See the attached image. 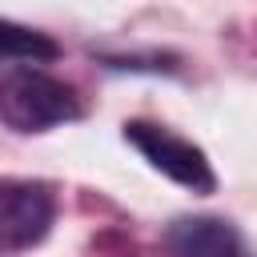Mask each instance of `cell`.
<instances>
[{
	"instance_id": "3957f363",
	"label": "cell",
	"mask_w": 257,
	"mask_h": 257,
	"mask_svg": "<svg viewBox=\"0 0 257 257\" xmlns=\"http://www.w3.org/2000/svg\"><path fill=\"white\" fill-rule=\"evenodd\" d=\"M52 221H56V197L44 181L0 177V257L40 245Z\"/></svg>"
},
{
	"instance_id": "277c9868",
	"label": "cell",
	"mask_w": 257,
	"mask_h": 257,
	"mask_svg": "<svg viewBox=\"0 0 257 257\" xmlns=\"http://www.w3.org/2000/svg\"><path fill=\"white\" fill-rule=\"evenodd\" d=\"M165 237L177 257H241V237L221 217H177Z\"/></svg>"
},
{
	"instance_id": "5b68a950",
	"label": "cell",
	"mask_w": 257,
	"mask_h": 257,
	"mask_svg": "<svg viewBox=\"0 0 257 257\" xmlns=\"http://www.w3.org/2000/svg\"><path fill=\"white\" fill-rule=\"evenodd\" d=\"M60 48L56 40H48L44 32H32L24 24H12V20H0V60H52Z\"/></svg>"
},
{
	"instance_id": "6da1fadb",
	"label": "cell",
	"mask_w": 257,
	"mask_h": 257,
	"mask_svg": "<svg viewBox=\"0 0 257 257\" xmlns=\"http://www.w3.org/2000/svg\"><path fill=\"white\" fill-rule=\"evenodd\" d=\"M76 116H80L76 92L40 68H16L0 80V120L12 133H44Z\"/></svg>"
},
{
	"instance_id": "7a4b0ae2",
	"label": "cell",
	"mask_w": 257,
	"mask_h": 257,
	"mask_svg": "<svg viewBox=\"0 0 257 257\" xmlns=\"http://www.w3.org/2000/svg\"><path fill=\"white\" fill-rule=\"evenodd\" d=\"M124 141H128L157 173H165V177L177 181L181 189H189V193H213V189H217L213 165H209V157H205L193 141L161 128V124H149V120H128V124H124Z\"/></svg>"
}]
</instances>
